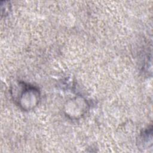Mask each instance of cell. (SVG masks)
<instances>
[{"label": "cell", "instance_id": "6da1fadb", "mask_svg": "<svg viewBox=\"0 0 153 153\" xmlns=\"http://www.w3.org/2000/svg\"><path fill=\"white\" fill-rule=\"evenodd\" d=\"M14 90V99L24 110L32 109L38 105L40 94L37 88L19 82Z\"/></svg>", "mask_w": 153, "mask_h": 153}]
</instances>
